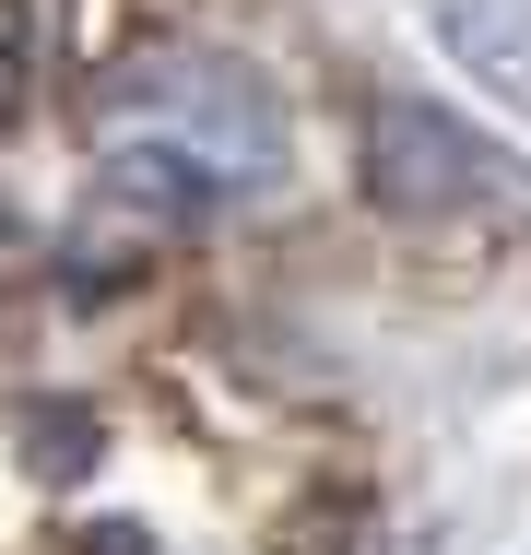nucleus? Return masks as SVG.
Masks as SVG:
<instances>
[{
	"mask_svg": "<svg viewBox=\"0 0 531 555\" xmlns=\"http://www.w3.org/2000/svg\"><path fill=\"white\" fill-rule=\"evenodd\" d=\"M118 107H166L190 130V154L224 166V178L272 166V95L248 72H224V60H142V72H118Z\"/></svg>",
	"mask_w": 531,
	"mask_h": 555,
	"instance_id": "2",
	"label": "nucleus"
},
{
	"mask_svg": "<svg viewBox=\"0 0 531 555\" xmlns=\"http://www.w3.org/2000/svg\"><path fill=\"white\" fill-rule=\"evenodd\" d=\"M366 190H378L390 214L437 224V214L496 202V190H508V154H484L461 118L425 107V95H390V107H378V130H366Z\"/></svg>",
	"mask_w": 531,
	"mask_h": 555,
	"instance_id": "1",
	"label": "nucleus"
},
{
	"mask_svg": "<svg viewBox=\"0 0 531 555\" xmlns=\"http://www.w3.org/2000/svg\"><path fill=\"white\" fill-rule=\"evenodd\" d=\"M425 36L496 95L531 118V0H425Z\"/></svg>",
	"mask_w": 531,
	"mask_h": 555,
	"instance_id": "3",
	"label": "nucleus"
},
{
	"mask_svg": "<svg viewBox=\"0 0 531 555\" xmlns=\"http://www.w3.org/2000/svg\"><path fill=\"white\" fill-rule=\"evenodd\" d=\"M12 107H24V72H0V130H12Z\"/></svg>",
	"mask_w": 531,
	"mask_h": 555,
	"instance_id": "7",
	"label": "nucleus"
},
{
	"mask_svg": "<svg viewBox=\"0 0 531 555\" xmlns=\"http://www.w3.org/2000/svg\"><path fill=\"white\" fill-rule=\"evenodd\" d=\"M106 190L118 202H142V214H166V224H202L212 202H224V166H202L190 142H106Z\"/></svg>",
	"mask_w": 531,
	"mask_h": 555,
	"instance_id": "4",
	"label": "nucleus"
},
{
	"mask_svg": "<svg viewBox=\"0 0 531 555\" xmlns=\"http://www.w3.org/2000/svg\"><path fill=\"white\" fill-rule=\"evenodd\" d=\"M83 555H142V532H130V520H95V532H83Z\"/></svg>",
	"mask_w": 531,
	"mask_h": 555,
	"instance_id": "6",
	"label": "nucleus"
},
{
	"mask_svg": "<svg viewBox=\"0 0 531 555\" xmlns=\"http://www.w3.org/2000/svg\"><path fill=\"white\" fill-rule=\"evenodd\" d=\"M36 473H83V461H95V414H83V402H36Z\"/></svg>",
	"mask_w": 531,
	"mask_h": 555,
	"instance_id": "5",
	"label": "nucleus"
}]
</instances>
